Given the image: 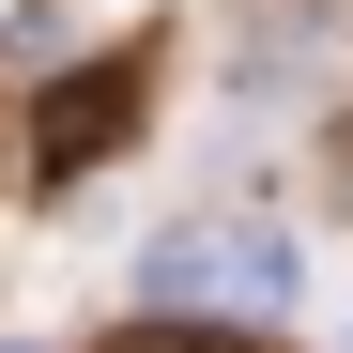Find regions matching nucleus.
I'll list each match as a JSON object with an SVG mask.
<instances>
[{
    "label": "nucleus",
    "mask_w": 353,
    "mask_h": 353,
    "mask_svg": "<svg viewBox=\"0 0 353 353\" xmlns=\"http://www.w3.org/2000/svg\"><path fill=\"white\" fill-rule=\"evenodd\" d=\"M307 261H292V230H169L154 246V307H292Z\"/></svg>",
    "instance_id": "1"
},
{
    "label": "nucleus",
    "mask_w": 353,
    "mask_h": 353,
    "mask_svg": "<svg viewBox=\"0 0 353 353\" xmlns=\"http://www.w3.org/2000/svg\"><path fill=\"white\" fill-rule=\"evenodd\" d=\"M139 92H154V62H139V46H123V62H92V77H62V92H46V123H31V169H46V185L108 169V154L139 139Z\"/></svg>",
    "instance_id": "2"
},
{
    "label": "nucleus",
    "mask_w": 353,
    "mask_h": 353,
    "mask_svg": "<svg viewBox=\"0 0 353 353\" xmlns=\"http://www.w3.org/2000/svg\"><path fill=\"white\" fill-rule=\"evenodd\" d=\"M323 31H338V0H230V46L246 62H307Z\"/></svg>",
    "instance_id": "3"
},
{
    "label": "nucleus",
    "mask_w": 353,
    "mask_h": 353,
    "mask_svg": "<svg viewBox=\"0 0 353 353\" xmlns=\"http://www.w3.org/2000/svg\"><path fill=\"white\" fill-rule=\"evenodd\" d=\"M108 353H261V338H215V323H139V338H108Z\"/></svg>",
    "instance_id": "4"
}]
</instances>
